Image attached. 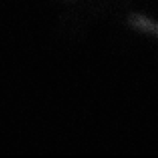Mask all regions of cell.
Masks as SVG:
<instances>
[{
    "label": "cell",
    "mask_w": 158,
    "mask_h": 158,
    "mask_svg": "<svg viewBox=\"0 0 158 158\" xmlns=\"http://www.w3.org/2000/svg\"><path fill=\"white\" fill-rule=\"evenodd\" d=\"M129 22L134 27L158 35V23L152 21L147 17L134 14L131 15Z\"/></svg>",
    "instance_id": "1"
}]
</instances>
